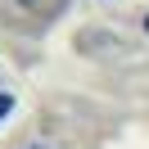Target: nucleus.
<instances>
[{
	"label": "nucleus",
	"instance_id": "obj_1",
	"mask_svg": "<svg viewBox=\"0 0 149 149\" xmlns=\"http://www.w3.org/2000/svg\"><path fill=\"white\" fill-rule=\"evenodd\" d=\"M9 113H14V95H9V91H5V95H0V122L9 118Z\"/></svg>",
	"mask_w": 149,
	"mask_h": 149
},
{
	"label": "nucleus",
	"instance_id": "obj_2",
	"mask_svg": "<svg viewBox=\"0 0 149 149\" xmlns=\"http://www.w3.org/2000/svg\"><path fill=\"white\" fill-rule=\"evenodd\" d=\"M145 32H149V14H145Z\"/></svg>",
	"mask_w": 149,
	"mask_h": 149
}]
</instances>
